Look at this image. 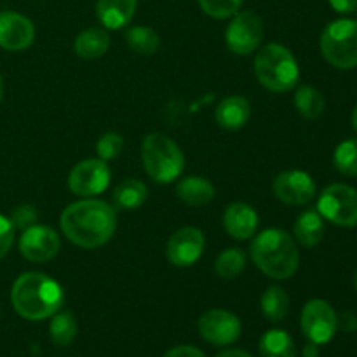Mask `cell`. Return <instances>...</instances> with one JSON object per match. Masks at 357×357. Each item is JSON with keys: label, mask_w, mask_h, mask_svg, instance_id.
Segmentation results:
<instances>
[{"label": "cell", "mask_w": 357, "mask_h": 357, "mask_svg": "<svg viewBox=\"0 0 357 357\" xmlns=\"http://www.w3.org/2000/svg\"><path fill=\"white\" fill-rule=\"evenodd\" d=\"M66 239L84 250H96L114 237L117 215L110 204L98 199H84L70 204L59 218Z\"/></svg>", "instance_id": "6da1fadb"}, {"label": "cell", "mask_w": 357, "mask_h": 357, "mask_svg": "<svg viewBox=\"0 0 357 357\" xmlns=\"http://www.w3.org/2000/svg\"><path fill=\"white\" fill-rule=\"evenodd\" d=\"M63 289L54 279L40 272H26L14 281L10 302L23 319L44 321L52 317L63 305Z\"/></svg>", "instance_id": "7a4b0ae2"}, {"label": "cell", "mask_w": 357, "mask_h": 357, "mask_svg": "<svg viewBox=\"0 0 357 357\" xmlns=\"http://www.w3.org/2000/svg\"><path fill=\"white\" fill-rule=\"evenodd\" d=\"M251 260L272 279H289L300 264V251L295 239L282 229H267L251 243Z\"/></svg>", "instance_id": "3957f363"}, {"label": "cell", "mask_w": 357, "mask_h": 357, "mask_svg": "<svg viewBox=\"0 0 357 357\" xmlns=\"http://www.w3.org/2000/svg\"><path fill=\"white\" fill-rule=\"evenodd\" d=\"M255 73L258 82L272 93H286L296 86L300 68L295 56L281 44H267L255 58Z\"/></svg>", "instance_id": "277c9868"}, {"label": "cell", "mask_w": 357, "mask_h": 357, "mask_svg": "<svg viewBox=\"0 0 357 357\" xmlns=\"http://www.w3.org/2000/svg\"><path fill=\"white\" fill-rule=\"evenodd\" d=\"M142 160L146 174L157 183H171L183 171V153L176 142L160 132L145 136L142 143Z\"/></svg>", "instance_id": "5b68a950"}, {"label": "cell", "mask_w": 357, "mask_h": 357, "mask_svg": "<svg viewBox=\"0 0 357 357\" xmlns=\"http://www.w3.org/2000/svg\"><path fill=\"white\" fill-rule=\"evenodd\" d=\"M321 52L331 66L352 70L357 66V23L354 20L331 21L321 35Z\"/></svg>", "instance_id": "8992f818"}, {"label": "cell", "mask_w": 357, "mask_h": 357, "mask_svg": "<svg viewBox=\"0 0 357 357\" xmlns=\"http://www.w3.org/2000/svg\"><path fill=\"white\" fill-rule=\"evenodd\" d=\"M317 213L338 227H357V190L345 183L330 185L321 192Z\"/></svg>", "instance_id": "52a82bcc"}, {"label": "cell", "mask_w": 357, "mask_h": 357, "mask_svg": "<svg viewBox=\"0 0 357 357\" xmlns=\"http://www.w3.org/2000/svg\"><path fill=\"white\" fill-rule=\"evenodd\" d=\"M264 38V21L253 10H239L227 26V47L239 56L257 51Z\"/></svg>", "instance_id": "ba28073f"}, {"label": "cell", "mask_w": 357, "mask_h": 357, "mask_svg": "<svg viewBox=\"0 0 357 357\" xmlns=\"http://www.w3.org/2000/svg\"><path fill=\"white\" fill-rule=\"evenodd\" d=\"M337 312L326 300L314 298L305 303L302 310V331L309 342L317 345L328 344L338 330Z\"/></svg>", "instance_id": "9c48e42d"}, {"label": "cell", "mask_w": 357, "mask_h": 357, "mask_svg": "<svg viewBox=\"0 0 357 357\" xmlns=\"http://www.w3.org/2000/svg\"><path fill=\"white\" fill-rule=\"evenodd\" d=\"M112 171L101 159L80 160L73 166L68 176V187L79 197H94L107 190Z\"/></svg>", "instance_id": "30bf717a"}, {"label": "cell", "mask_w": 357, "mask_h": 357, "mask_svg": "<svg viewBox=\"0 0 357 357\" xmlns=\"http://www.w3.org/2000/svg\"><path fill=\"white\" fill-rule=\"evenodd\" d=\"M59 236L45 225H31L20 237V253L31 264H45L58 255Z\"/></svg>", "instance_id": "8fae6325"}, {"label": "cell", "mask_w": 357, "mask_h": 357, "mask_svg": "<svg viewBox=\"0 0 357 357\" xmlns=\"http://www.w3.org/2000/svg\"><path fill=\"white\" fill-rule=\"evenodd\" d=\"M204 234L195 227H183L169 237L166 257L174 267H190L204 253Z\"/></svg>", "instance_id": "7c38bea8"}, {"label": "cell", "mask_w": 357, "mask_h": 357, "mask_svg": "<svg viewBox=\"0 0 357 357\" xmlns=\"http://www.w3.org/2000/svg\"><path fill=\"white\" fill-rule=\"evenodd\" d=\"M199 333L211 345H230L241 337V321L229 310H208L199 319Z\"/></svg>", "instance_id": "4fadbf2b"}, {"label": "cell", "mask_w": 357, "mask_h": 357, "mask_svg": "<svg viewBox=\"0 0 357 357\" xmlns=\"http://www.w3.org/2000/svg\"><path fill=\"white\" fill-rule=\"evenodd\" d=\"M274 195L289 206L309 204L316 197V183L305 171H284L278 174L272 185Z\"/></svg>", "instance_id": "5bb4252c"}, {"label": "cell", "mask_w": 357, "mask_h": 357, "mask_svg": "<svg viewBox=\"0 0 357 357\" xmlns=\"http://www.w3.org/2000/svg\"><path fill=\"white\" fill-rule=\"evenodd\" d=\"M35 38V26L26 16L13 10L0 13V47L7 51H23Z\"/></svg>", "instance_id": "9a60e30c"}, {"label": "cell", "mask_w": 357, "mask_h": 357, "mask_svg": "<svg viewBox=\"0 0 357 357\" xmlns=\"http://www.w3.org/2000/svg\"><path fill=\"white\" fill-rule=\"evenodd\" d=\"M223 227L234 239H251L257 234L258 215L246 202H232L223 213Z\"/></svg>", "instance_id": "2e32d148"}, {"label": "cell", "mask_w": 357, "mask_h": 357, "mask_svg": "<svg viewBox=\"0 0 357 357\" xmlns=\"http://www.w3.org/2000/svg\"><path fill=\"white\" fill-rule=\"evenodd\" d=\"M251 115V105L244 96H227L220 101L216 107L215 119L218 122L220 128L229 129V131H236L243 126L248 124Z\"/></svg>", "instance_id": "e0dca14e"}, {"label": "cell", "mask_w": 357, "mask_h": 357, "mask_svg": "<svg viewBox=\"0 0 357 357\" xmlns=\"http://www.w3.org/2000/svg\"><path fill=\"white\" fill-rule=\"evenodd\" d=\"M138 0H98L96 16L108 30H119L132 20Z\"/></svg>", "instance_id": "ac0fdd59"}, {"label": "cell", "mask_w": 357, "mask_h": 357, "mask_svg": "<svg viewBox=\"0 0 357 357\" xmlns=\"http://www.w3.org/2000/svg\"><path fill=\"white\" fill-rule=\"evenodd\" d=\"M176 195L188 206H206L215 197V187L202 176H187L178 181Z\"/></svg>", "instance_id": "d6986e66"}, {"label": "cell", "mask_w": 357, "mask_h": 357, "mask_svg": "<svg viewBox=\"0 0 357 357\" xmlns=\"http://www.w3.org/2000/svg\"><path fill=\"white\" fill-rule=\"evenodd\" d=\"M108 47H110V37L103 28H87L80 31L73 44L77 56L84 59L101 58L108 51Z\"/></svg>", "instance_id": "ffe728a7"}, {"label": "cell", "mask_w": 357, "mask_h": 357, "mask_svg": "<svg viewBox=\"0 0 357 357\" xmlns=\"http://www.w3.org/2000/svg\"><path fill=\"white\" fill-rule=\"evenodd\" d=\"M293 232H295V239L303 248L317 246L324 237L323 216L314 209H307L298 216Z\"/></svg>", "instance_id": "44dd1931"}, {"label": "cell", "mask_w": 357, "mask_h": 357, "mask_svg": "<svg viewBox=\"0 0 357 357\" xmlns=\"http://www.w3.org/2000/svg\"><path fill=\"white\" fill-rule=\"evenodd\" d=\"M149 197L146 185L142 180L129 178L124 180L114 192V204L119 209H138Z\"/></svg>", "instance_id": "7402d4cb"}, {"label": "cell", "mask_w": 357, "mask_h": 357, "mask_svg": "<svg viewBox=\"0 0 357 357\" xmlns=\"http://www.w3.org/2000/svg\"><path fill=\"white\" fill-rule=\"evenodd\" d=\"M261 357H296V347L291 335L284 330H268L260 340Z\"/></svg>", "instance_id": "603a6c76"}, {"label": "cell", "mask_w": 357, "mask_h": 357, "mask_svg": "<svg viewBox=\"0 0 357 357\" xmlns=\"http://www.w3.org/2000/svg\"><path fill=\"white\" fill-rule=\"evenodd\" d=\"M77 319L70 310H63V312H56L52 316L51 324H49V337H51L52 344L58 347H66L72 344L77 337Z\"/></svg>", "instance_id": "cb8c5ba5"}, {"label": "cell", "mask_w": 357, "mask_h": 357, "mask_svg": "<svg viewBox=\"0 0 357 357\" xmlns=\"http://www.w3.org/2000/svg\"><path fill=\"white\" fill-rule=\"evenodd\" d=\"M261 310L272 323L282 321L289 312V295L281 286H268L261 295Z\"/></svg>", "instance_id": "d4e9b609"}, {"label": "cell", "mask_w": 357, "mask_h": 357, "mask_svg": "<svg viewBox=\"0 0 357 357\" xmlns=\"http://www.w3.org/2000/svg\"><path fill=\"white\" fill-rule=\"evenodd\" d=\"M295 107L307 121H316L324 112V96L312 86H302L295 94Z\"/></svg>", "instance_id": "484cf974"}, {"label": "cell", "mask_w": 357, "mask_h": 357, "mask_svg": "<svg viewBox=\"0 0 357 357\" xmlns=\"http://www.w3.org/2000/svg\"><path fill=\"white\" fill-rule=\"evenodd\" d=\"M244 267H246V253L239 248H229V250L222 251L215 261L216 275L227 279V281L239 278Z\"/></svg>", "instance_id": "4316f807"}, {"label": "cell", "mask_w": 357, "mask_h": 357, "mask_svg": "<svg viewBox=\"0 0 357 357\" xmlns=\"http://www.w3.org/2000/svg\"><path fill=\"white\" fill-rule=\"evenodd\" d=\"M126 42L135 52L143 56L155 54L159 49V35L149 26H132L126 31Z\"/></svg>", "instance_id": "83f0119b"}, {"label": "cell", "mask_w": 357, "mask_h": 357, "mask_svg": "<svg viewBox=\"0 0 357 357\" xmlns=\"http://www.w3.org/2000/svg\"><path fill=\"white\" fill-rule=\"evenodd\" d=\"M333 162L342 174L357 176V138L345 139L337 146Z\"/></svg>", "instance_id": "f1b7e54d"}, {"label": "cell", "mask_w": 357, "mask_h": 357, "mask_svg": "<svg viewBox=\"0 0 357 357\" xmlns=\"http://www.w3.org/2000/svg\"><path fill=\"white\" fill-rule=\"evenodd\" d=\"M244 0H199V6L208 16L215 20H227L239 13Z\"/></svg>", "instance_id": "f546056e"}, {"label": "cell", "mask_w": 357, "mask_h": 357, "mask_svg": "<svg viewBox=\"0 0 357 357\" xmlns=\"http://www.w3.org/2000/svg\"><path fill=\"white\" fill-rule=\"evenodd\" d=\"M124 149V139L119 132H105L96 143V152L101 160L108 162V160L119 157V153Z\"/></svg>", "instance_id": "4dcf8cb0"}, {"label": "cell", "mask_w": 357, "mask_h": 357, "mask_svg": "<svg viewBox=\"0 0 357 357\" xmlns=\"http://www.w3.org/2000/svg\"><path fill=\"white\" fill-rule=\"evenodd\" d=\"M38 218V213L33 206L30 204H23V206H17L16 209L13 211V216H10V223L14 225V229H20V230H26L28 227L35 225Z\"/></svg>", "instance_id": "1f68e13d"}, {"label": "cell", "mask_w": 357, "mask_h": 357, "mask_svg": "<svg viewBox=\"0 0 357 357\" xmlns=\"http://www.w3.org/2000/svg\"><path fill=\"white\" fill-rule=\"evenodd\" d=\"M14 225L9 218L0 215V260L9 253L10 246L14 243Z\"/></svg>", "instance_id": "d6a6232c"}, {"label": "cell", "mask_w": 357, "mask_h": 357, "mask_svg": "<svg viewBox=\"0 0 357 357\" xmlns=\"http://www.w3.org/2000/svg\"><path fill=\"white\" fill-rule=\"evenodd\" d=\"M162 357H206L204 352L199 351L192 345H178V347L169 349Z\"/></svg>", "instance_id": "836d02e7"}, {"label": "cell", "mask_w": 357, "mask_h": 357, "mask_svg": "<svg viewBox=\"0 0 357 357\" xmlns=\"http://www.w3.org/2000/svg\"><path fill=\"white\" fill-rule=\"evenodd\" d=\"M330 3L340 14H351L357 9V0H330Z\"/></svg>", "instance_id": "e575fe53"}, {"label": "cell", "mask_w": 357, "mask_h": 357, "mask_svg": "<svg viewBox=\"0 0 357 357\" xmlns=\"http://www.w3.org/2000/svg\"><path fill=\"white\" fill-rule=\"evenodd\" d=\"M338 319V326L344 331H354L357 330V316L352 312H344Z\"/></svg>", "instance_id": "d590c367"}, {"label": "cell", "mask_w": 357, "mask_h": 357, "mask_svg": "<svg viewBox=\"0 0 357 357\" xmlns=\"http://www.w3.org/2000/svg\"><path fill=\"white\" fill-rule=\"evenodd\" d=\"M302 354L303 357H319V345L314 344V342H307Z\"/></svg>", "instance_id": "8d00e7d4"}, {"label": "cell", "mask_w": 357, "mask_h": 357, "mask_svg": "<svg viewBox=\"0 0 357 357\" xmlns=\"http://www.w3.org/2000/svg\"><path fill=\"white\" fill-rule=\"evenodd\" d=\"M216 357H251L246 351H241V349H229V351L220 352Z\"/></svg>", "instance_id": "74e56055"}, {"label": "cell", "mask_w": 357, "mask_h": 357, "mask_svg": "<svg viewBox=\"0 0 357 357\" xmlns=\"http://www.w3.org/2000/svg\"><path fill=\"white\" fill-rule=\"evenodd\" d=\"M352 126H354V129H356V132H357V105H356L354 112H352Z\"/></svg>", "instance_id": "f35d334b"}, {"label": "cell", "mask_w": 357, "mask_h": 357, "mask_svg": "<svg viewBox=\"0 0 357 357\" xmlns=\"http://www.w3.org/2000/svg\"><path fill=\"white\" fill-rule=\"evenodd\" d=\"M2 98H3V82H2V77H0V103H2Z\"/></svg>", "instance_id": "ab89813d"}, {"label": "cell", "mask_w": 357, "mask_h": 357, "mask_svg": "<svg viewBox=\"0 0 357 357\" xmlns=\"http://www.w3.org/2000/svg\"><path fill=\"white\" fill-rule=\"evenodd\" d=\"M354 288L357 289V271H356V274H354Z\"/></svg>", "instance_id": "60d3db41"}, {"label": "cell", "mask_w": 357, "mask_h": 357, "mask_svg": "<svg viewBox=\"0 0 357 357\" xmlns=\"http://www.w3.org/2000/svg\"><path fill=\"white\" fill-rule=\"evenodd\" d=\"M354 21L357 23V9H356V20H354Z\"/></svg>", "instance_id": "b9f144b4"}]
</instances>
